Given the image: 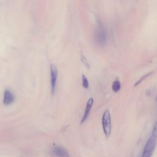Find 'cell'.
Segmentation results:
<instances>
[{
	"mask_svg": "<svg viewBox=\"0 0 157 157\" xmlns=\"http://www.w3.org/2000/svg\"><path fill=\"white\" fill-rule=\"evenodd\" d=\"M102 126L105 136L109 137L111 134L112 124L110 113L108 110H105L103 113L102 117Z\"/></svg>",
	"mask_w": 157,
	"mask_h": 157,
	"instance_id": "3957f363",
	"label": "cell"
},
{
	"mask_svg": "<svg viewBox=\"0 0 157 157\" xmlns=\"http://www.w3.org/2000/svg\"><path fill=\"white\" fill-rule=\"evenodd\" d=\"M156 145V126L155 124L151 134L147 140L141 157H151Z\"/></svg>",
	"mask_w": 157,
	"mask_h": 157,
	"instance_id": "6da1fadb",
	"label": "cell"
},
{
	"mask_svg": "<svg viewBox=\"0 0 157 157\" xmlns=\"http://www.w3.org/2000/svg\"><path fill=\"white\" fill-rule=\"evenodd\" d=\"M51 153L56 157H70L66 149L62 147H55L51 150Z\"/></svg>",
	"mask_w": 157,
	"mask_h": 157,
	"instance_id": "5b68a950",
	"label": "cell"
},
{
	"mask_svg": "<svg viewBox=\"0 0 157 157\" xmlns=\"http://www.w3.org/2000/svg\"><path fill=\"white\" fill-rule=\"evenodd\" d=\"M80 59H81L82 62L83 63V64H84L87 68H90V65L89 61H88V59L86 58V56H85V55H81V57H80Z\"/></svg>",
	"mask_w": 157,
	"mask_h": 157,
	"instance_id": "30bf717a",
	"label": "cell"
},
{
	"mask_svg": "<svg viewBox=\"0 0 157 157\" xmlns=\"http://www.w3.org/2000/svg\"><path fill=\"white\" fill-rule=\"evenodd\" d=\"M50 85H51V92L53 95L56 91V82L58 77V69L56 66L54 64L50 65Z\"/></svg>",
	"mask_w": 157,
	"mask_h": 157,
	"instance_id": "277c9868",
	"label": "cell"
},
{
	"mask_svg": "<svg viewBox=\"0 0 157 157\" xmlns=\"http://www.w3.org/2000/svg\"><path fill=\"white\" fill-rule=\"evenodd\" d=\"M112 90L114 92H118L121 88V83L118 80H115L113 81V83H112Z\"/></svg>",
	"mask_w": 157,
	"mask_h": 157,
	"instance_id": "ba28073f",
	"label": "cell"
},
{
	"mask_svg": "<svg viewBox=\"0 0 157 157\" xmlns=\"http://www.w3.org/2000/svg\"><path fill=\"white\" fill-rule=\"evenodd\" d=\"M15 100V96L9 90H6L4 93L3 103L4 105H8L11 104Z\"/></svg>",
	"mask_w": 157,
	"mask_h": 157,
	"instance_id": "52a82bcc",
	"label": "cell"
},
{
	"mask_svg": "<svg viewBox=\"0 0 157 157\" xmlns=\"http://www.w3.org/2000/svg\"><path fill=\"white\" fill-rule=\"evenodd\" d=\"M94 40L97 44L99 45H104L107 43V34L106 29L102 22H98L95 33H94Z\"/></svg>",
	"mask_w": 157,
	"mask_h": 157,
	"instance_id": "7a4b0ae2",
	"label": "cell"
},
{
	"mask_svg": "<svg viewBox=\"0 0 157 157\" xmlns=\"http://www.w3.org/2000/svg\"><path fill=\"white\" fill-rule=\"evenodd\" d=\"M82 83L83 87H84L85 88L87 89L89 87V82L88 81V79L83 74L82 75Z\"/></svg>",
	"mask_w": 157,
	"mask_h": 157,
	"instance_id": "9c48e42d",
	"label": "cell"
},
{
	"mask_svg": "<svg viewBox=\"0 0 157 157\" xmlns=\"http://www.w3.org/2000/svg\"><path fill=\"white\" fill-rule=\"evenodd\" d=\"M93 102H94V99L92 98H90L87 101L86 107H85V112H84V113H83V115L82 116V118L81 119V123H84L86 120V119L88 118V117L89 116V114L90 113L92 105L93 104Z\"/></svg>",
	"mask_w": 157,
	"mask_h": 157,
	"instance_id": "8992f818",
	"label": "cell"
}]
</instances>
